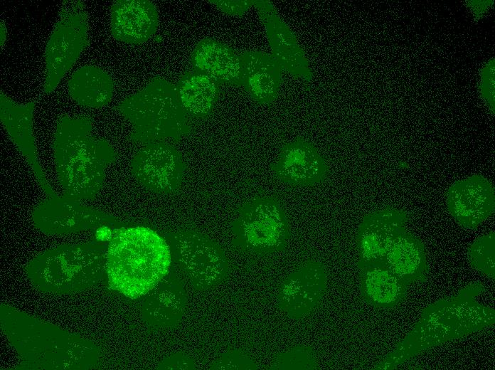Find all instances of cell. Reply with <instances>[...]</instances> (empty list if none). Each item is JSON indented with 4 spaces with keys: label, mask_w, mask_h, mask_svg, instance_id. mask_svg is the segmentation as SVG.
Listing matches in <instances>:
<instances>
[{
    "label": "cell",
    "mask_w": 495,
    "mask_h": 370,
    "mask_svg": "<svg viewBox=\"0 0 495 370\" xmlns=\"http://www.w3.org/2000/svg\"><path fill=\"white\" fill-rule=\"evenodd\" d=\"M484 289L473 282L426 307L408 334L374 369H393L429 349L494 324V310L476 300Z\"/></svg>",
    "instance_id": "1"
},
{
    "label": "cell",
    "mask_w": 495,
    "mask_h": 370,
    "mask_svg": "<svg viewBox=\"0 0 495 370\" xmlns=\"http://www.w3.org/2000/svg\"><path fill=\"white\" fill-rule=\"evenodd\" d=\"M89 117L63 116L57 122L54 137L56 172L65 195L90 199L101 190L106 167L117 153L105 139L92 134Z\"/></svg>",
    "instance_id": "2"
},
{
    "label": "cell",
    "mask_w": 495,
    "mask_h": 370,
    "mask_svg": "<svg viewBox=\"0 0 495 370\" xmlns=\"http://www.w3.org/2000/svg\"><path fill=\"white\" fill-rule=\"evenodd\" d=\"M171 260L169 245L154 231L116 229L107 250L109 287L131 299L146 295L168 274Z\"/></svg>",
    "instance_id": "3"
},
{
    "label": "cell",
    "mask_w": 495,
    "mask_h": 370,
    "mask_svg": "<svg viewBox=\"0 0 495 370\" xmlns=\"http://www.w3.org/2000/svg\"><path fill=\"white\" fill-rule=\"evenodd\" d=\"M3 312V328L28 362L46 369H70L95 356L94 347L80 337L15 310Z\"/></svg>",
    "instance_id": "4"
},
{
    "label": "cell",
    "mask_w": 495,
    "mask_h": 370,
    "mask_svg": "<svg viewBox=\"0 0 495 370\" xmlns=\"http://www.w3.org/2000/svg\"><path fill=\"white\" fill-rule=\"evenodd\" d=\"M107 246L98 241L52 248L28 264V276L44 292L83 290L97 283L106 271Z\"/></svg>",
    "instance_id": "5"
},
{
    "label": "cell",
    "mask_w": 495,
    "mask_h": 370,
    "mask_svg": "<svg viewBox=\"0 0 495 370\" xmlns=\"http://www.w3.org/2000/svg\"><path fill=\"white\" fill-rule=\"evenodd\" d=\"M117 109L132 124L130 139L134 142L147 144L166 139H179L191 131L176 85L160 76L127 97Z\"/></svg>",
    "instance_id": "6"
},
{
    "label": "cell",
    "mask_w": 495,
    "mask_h": 370,
    "mask_svg": "<svg viewBox=\"0 0 495 370\" xmlns=\"http://www.w3.org/2000/svg\"><path fill=\"white\" fill-rule=\"evenodd\" d=\"M89 43L88 15L83 2L64 1L45 48L46 94L57 88Z\"/></svg>",
    "instance_id": "7"
},
{
    "label": "cell",
    "mask_w": 495,
    "mask_h": 370,
    "mask_svg": "<svg viewBox=\"0 0 495 370\" xmlns=\"http://www.w3.org/2000/svg\"><path fill=\"white\" fill-rule=\"evenodd\" d=\"M232 231L238 245L257 253L283 251L290 238L287 216L275 198L255 199L241 206Z\"/></svg>",
    "instance_id": "8"
},
{
    "label": "cell",
    "mask_w": 495,
    "mask_h": 370,
    "mask_svg": "<svg viewBox=\"0 0 495 370\" xmlns=\"http://www.w3.org/2000/svg\"><path fill=\"white\" fill-rule=\"evenodd\" d=\"M171 253L181 280L198 289H205L223 281L228 273V262L215 243L192 231L175 233Z\"/></svg>",
    "instance_id": "9"
},
{
    "label": "cell",
    "mask_w": 495,
    "mask_h": 370,
    "mask_svg": "<svg viewBox=\"0 0 495 370\" xmlns=\"http://www.w3.org/2000/svg\"><path fill=\"white\" fill-rule=\"evenodd\" d=\"M327 285L324 264L319 260H308L282 281L277 306L290 319H302L319 307Z\"/></svg>",
    "instance_id": "10"
},
{
    "label": "cell",
    "mask_w": 495,
    "mask_h": 370,
    "mask_svg": "<svg viewBox=\"0 0 495 370\" xmlns=\"http://www.w3.org/2000/svg\"><path fill=\"white\" fill-rule=\"evenodd\" d=\"M408 219L405 211L395 208H385L366 215L356 238L358 268L384 265L390 247L406 230Z\"/></svg>",
    "instance_id": "11"
},
{
    "label": "cell",
    "mask_w": 495,
    "mask_h": 370,
    "mask_svg": "<svg viewBox=\"0 0 495 370\" xmlns=\"http://www.w3.org/2000/svg\"><path fill=\"white\" fill-rule=\"evenodd\" d=\"M185 165L179 152L162 142L145 144L134 156L131 170L148 189L169 194L180 186Z\"/></svg>",
    "instance_id": "12"
},
{
    "label": "cell",
    "mask_w": 495,
    "mask_h": 370,
    "mask_svg": "<svg viewBox=\"0 0 495 370\" xmlns=\"http://www.w3.org/2000/svg\"><path fill=\"white\" fill-rule=\"evenodd\" d=\"M271 169L281 182L294 187H312L328 177L326 161L309 139L297 137L281 147Z\"/></svg>",
    "instance_id": "13"
},
{
    "label": "cell",
    "mask_w": 495,
    "mask_h": 370,
    "mask_svg": "<svg viewBox=\"0 0 495 370\" xmlns=\"http://www.w3.org/2000/svg\"><path fill=\"white\" fill-rule=\"evenodd\" d=\"M33 220L43 233L56 235L99 228L111 219L100 211L82 205L78 199L56 194L36 206Z\"/></svg>",
    "instance_id": "14"
},
{
    "label": "cell",
    "mask_w": 495,
    "mask_h": 370,
    "mask_svg": "<svg viewBox=\"0 0 495 370\" xmlns=\"http://www.w3.org/2000/svg\"><path fill=\"white\" fill-rule=\"evenodd\" d=\"M446 196L449 214L464 229H476L495 210L494 184L481 174L456 181L448 188Z\"/></svg>",
    "instance_id": "15"
},
{
    "label": "cell",
    "mask_w": 495,
    "mask_h": 370,
    "mask_svg": "<svg viewBox=\"0 0 495 370\" xmlns=\"http://www.w3.org/2000/svg\"><path fill=\"white\" fill-rule=\"evenodd\" d=\"M262 22L272 51L283 72L310 82L313 74L305 53L296 35L281 18L273 4L267 0H253Z\"/></svg>",
    "instance_id": "16"
},
{
    "label": "cell",
    "mask_w": 495,
    "mask_h": 370,
    "mask_svg": "<svg viewBox=\"0 0 495 370\" xmlns=\"http://www.w3.org/2000/svg\"><path fill=\"white\" fill-rule=\"evenodd\" d=\"M36 104H18L6 94L0 92L1 122L18 149L26 159L39 184L47 195L56 194L48 184L37 157L33 122Z\"/></svg>",
    "instance_id": "17"
},
{
    "label": "cell",
    "mask_w": 495,
    "mask_h": 370,
    "mask_svg": "<svg viewBox=\"0 0 495 370\" xmlns=\"http://www.w3.org/2000/svg\"><path fill=\"white\" fill-rule=\"evenodd\" d=\"M159 14L148 0H117L110 13V33L117 41L133 45L145 43L156 32Z\"/></svg>",
    "instance_id": "18"
},
{
    "label": "cell",
    "mask_w": 495,
    "mask_h": 370,
    "mask_svg": "<svg viewBox=\"0 0 495 370\" xmlns=\"http://www.w3.org/2000/svg\"><path fill=\"white\" fill-rule=\"evenodd\" d=\"M242 87L261 105H270L278 97L283 71L274 57L259 51L240 52Z\"/></svg>",
    "instance_id": "19"
},
{
    "label": "cell",
    "mask_w": 495,
    "mask_h": 370,
    "mask_svg": "<svg viewBox=\"0 0 495 370\" xmlns=\"http://www.w3.org/2000/svg\"><path fill=\"white\" fill-rule=\"evenodd\" d=\"M192 69L204 73L219 85L242 87L240 53L213 38L201 39L191 56Z\"/></svg>",
    "instance_id": "20"
},
{
    "label": "cell",
    "mask_w": 495,
    "mask_h": 370,
    "mask_svg": "<svg viewBox=\"0 0 495 370\" xmlns=\"http://www.w3.org/2000/svg\"><path fill=\"white\" fill-rule=\"evenodd\" d=\"M186 299L182 281L169 272L146 295L143 304L145 319L156 326H171L181 317Z\"/></svg>",
    "instance_id": "21"
},
{
    "label": "cell",
    "mask_w": 495,
    "mask_h": 370,
    "mask_svg": "<svg viewBox=\"0 0 495 370\" xmlns=\"http://www.w3.org/2000/svg\"><path fill=\"white\" fill-rule=\"evenodd\" d=\"M359 270L362 299L379 309H393L405 300L409 285L385 264Z\"/></svg>",
    "instance_id": "22"
},
{
    "label": "cell",
    "mask_w": 495,
    "mask_h": 370,
    "mask_svg": "<svg viewBox=\"0 0 495 370\" xmlns=\"http://www.w3.org/2000/svg\"><path fill=\"white\" fill-rule=\"evenodd\" d=\"M384 264L409 286L414 282H425L429 275L425 246L407 230L394 240Z\"/></svg>",
    "instance_id": "23"
},
{
    "label": "cell",
    "mask_w": 495,
    "mask_h": 370,
    "mask_svg": "<svg viewBox=\"0 0 495 370\" xmlns=\"http://www.w3.org/2000/svg\"><path fill=\"white\" fill-rule=\"evenodd\" d=\"M180 104L188 116L203 118L213 112L218 101L219 84L208 75L192 69L176 85Z\"/></svg>",
    "instance_id": "24"
},
{
    "label": "cell",
    "mask_w": 495,
    "mask_h": 370,
    "mask_svg": "<svg viewBox=\"0 0 495 370\" xmlns=\"http://www.w3.org/2000/svg\"><path fill=\"white\" fill-rule=\"evenodd\" d=\"M114 88L112 77L96 65L78 68L68 83L71 98L81 106L92 108L107 105L112 100Z\"/></svg>",
    "instance_id": "25"
},
{
    "label": "cell",
    "mask_w": 495,
    "mask_h": 370,
    "mask_svg": "<svg viewBox=\"0 0 495 370\" xmlns=\"http://www.w3.org/2000/svg\"><path fill=\"white\" fill-rule=\"evenodd\" d=\"M495 233L491 231L476 239L469 247L467 257L472 268L494 279Z\"/></svg>",
    "instance_id": "26"
},
{
    "label": "cell",
    "mask_w": 495,
    "mask_h": 370,
    "mask_svg": "<svg viewBox=\"0 0 495 370\" xmlns=\"http://www.w3.org/2000/svg\"><path fill=\"white\" fill-rule=\"evenodd\" d=\"M274 369L313 370L319 369L316 354L309 346L297 345L278 353L274 359Z\"/></svg>",
    "instance_id": "27"
},
{
    "label": "cell",
    "mask_w": 495,
    "mask_h": 370,
    "mask_svg": "<svg viewBox=\"0 0 495 370\" xmlns=\"http://www.w3.org/2000/svg\"><path fill=\"white\" fill-rule=\"evenodd\" d=\"M210 2L214 4L223 12L235 16H243L253 6V0L246 1H225L213 0Z\"/></svg>",
    "instance_id": "28"
},
{
    "label": "cell",
    "mask_w": 495,
    "mask_h": 370,
    "mask_svg": "<svg viewBox=\"0 0 495 370\" xmlns=\"http://www.w3.org/2000/svg\"><path fill=\"white\" fill-rule=\"evenodd\" d=\"M113 235V231L106 226H100L95 232V238L99 242H109Z\"/></svg>",
    "instance_id": "29"
},
{
    "label": "cell",
    "mask_w": 495,
    "mask_h": 370,
    "mask_svg": "<svg viewBox=\"0 0 495 370\" xmlns=\"http://www.w3.org/2000/svg\"><path fill=\"white\" fill-rule=\"evenodd\" d=\"M6 33H7L6 28L5 25L4 24V22L1 21V48L5 42V40L6 38Z\"/></svg>",
    "instance_id": "30"
}]
</instances>
